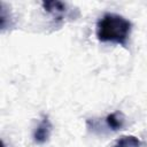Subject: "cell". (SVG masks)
Here are the masks:
<instances>
[{
	"label": "cell",
	"instance_id": "6da1fadb",
	"mask_svg": "<svg viewBox=\"0 0 147 147\" xmlns=\"http://www.w3.org/2000/svg\"><path fill=\"white\" fill-rule=\"evenodd\" d=\"M132 30V23L115 13H106L96 23V38L101 42H113L126 46Z\"/></svg>",
	"mask_w": 147,
	"mask_h": 147
},
{
	"label": "cell",
	"instance_id": "7a4b0ae2",
	"mask_svg": "<svg viewBox=\"0 0 147 147\" xmlns=\"http://www.w3.org/2000/svg\"><path fill=\"white\" fill-rule=\"evenodd\" d=\"M52 127L53 126H52V123H51L48 116H44L33 132L34 142L38 145H42L46 141H48L51 133H52Z\"/></svg>",
	"mask_w": 147,
	"mask_h": 147
},
{
	"label": "cell",
	"instance_id": "3957f363",
	"mask_svg": "<svg viewBox=\"0 0 147 147\" xmlns=\"http://www.w3.org/2000/svg\"><path fill=\"white\" fill-rule=\"evenodd\" d=\"M41 5H42L44 9L47 13H49L51 15H53L57 20H61L64 16L65 11H67L65 5L61 1H57V0H55V1H42Z\"/></svg>",
	"mask_w": 147,
	"mask_h": 147
},
{
	"label": "cell",
	"instance_id": "277c9868",
	"mask_svg": "<svg viewBox=\"0 0 147 147\" xmlns=\"http://www.w3.org/2000/svg\"><path fill=\"white\" fill-rule=\"evenodd\" d=\"M106 123L109 129L118 131L124 126V118L119 113H111L106 117Z\"/></svg>",
	"mask_w": 147,
	"mask_h": 147
},
{
	"label": "cell",
	"instance_id": "5b68a950",
	"mask_svg": "<svg viewBox=\"0 0 147 147\" xmlns=\"http://www.w3.org/2000/svg\"><path fill=\"white\" fill-rule=\"evenodd\" d=\"M141 141L134 136H123L116 140L114 147H140Z\"/></svg>",
	"mask_w": 147,
	"mask_h": 147
}]
</instances>
